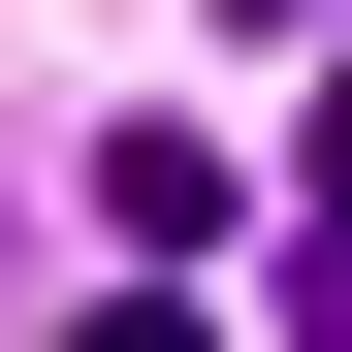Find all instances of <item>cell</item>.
Instances as JSON below:
<instances>
[{"label": "cell", "mask_w": 352, "mask_h": 352, "mask_svg": "<svg viewBox=\"0 0 352 352\" xmlns=\"http://www.w3.org/2000/svg\"><path fill=\"white\" fill-rule=\"evenodd\" d=\"M288 288L352 320V65H320V129H288Z\"/></svg>", "instance_id": "6da1fadb"}, {"label": "cell", "mask_w": 352, "mask_h": 352, "mask_svg": "<svg viewBox=\"0 0 352 352\" xmlns=\"http://www.w3.org/2000/svg\"><path fill=\"white\" fill-rule=\"evenodd\" d=\"M65 352H224V320H192V288H96V320H65Z\"/></svg>", "instance_id": "7a4b0ae2"}]
</instances>
